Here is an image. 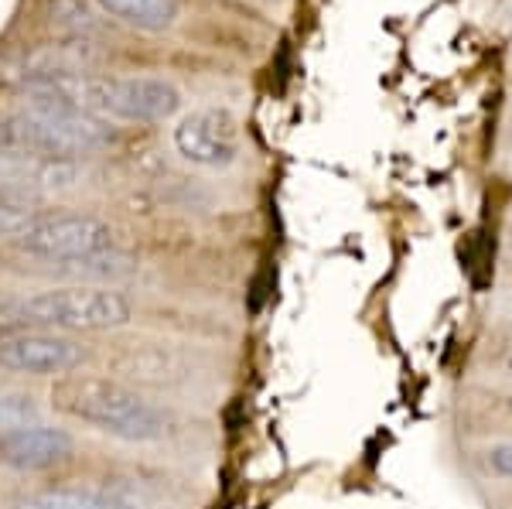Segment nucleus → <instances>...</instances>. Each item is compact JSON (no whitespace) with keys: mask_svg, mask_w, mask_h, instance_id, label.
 <instances>
[{"mask_svg":"<svg viewBox=\"0 0 512 509\" xmlns=\"http://www.w3.org/2000/svg\"><path fill=\"white\" fill-rule=\"evenodd\" d=\"M52 93L69 100L79 110L103 120L127 123H161L171 120L181 106V93L168 79L158 76H93V72H59L35 76Z\"/></svg>","mask_w":512,"mask_h":509,"instance_id":"f257e3e1","label":"nucleus"},{"mask_svg":"<svg viewBox=\"0 0 512 509\" xmlns=\"http://www.w3.org/2000/svg\"><path fill=\"white\" fill-rule=\"evenodd\" d=\"M52 404L120 441H154L168 428V417L158 407L106 376H62L52 387Z\"/></svg>","mask_w":512,"mask_h":509,"instance_id":"f03ea898","label":"nucleus"},{"mask_svg":"<svg viewBox=\"0 0 512 509\" xmlns=\"http://www.w3.org/2000/svg\"><path fill=\"white\" fill-rule=\"evenodd\" d=\"M11 318L41 332H106L130 322V305L106 287H55L18 301Z\"/></svg>","mask_w":512,"mask_h":509,"instance_id":"7ed1b4c3","label":"nucleus"},{"mask_svg":"<svg viewBox=\"0 0 512 509\" xmlns=\"http://www.w3.org/2000/svg\"><path fill=\"white\" fill-rule=\"evenodd\" d=\"M18 250L35 260L48 264H72V260H89L99 253L117 250L113 229L96 216H82V212H52L41 216L18 236Z\"/></svg>","mask_w":512,"mask_h":509,"instance_id":"20e7f679","label":"nucleus"},{"mask_svg":"<svg viewBox=\"0 0 512 509\" xmlns=\"http://www.w3.org/2000/svg\"><path fill=\"white\" fill-rule=\"evenodd\" d=\"M89 352L76 339L55 332H7L0 339V366L31 376H72L86 363Z\"/></svg>","mask_w":512,"mask_h":509,"instance_id":"39448f33","label":"nucleus"},{"mask_svg":"<svg viewBox=\"0 0 512 509\" xmlns=\"http://www.w3.org/2000/svg\"><path fill=\"white\" fill-rule=\"evenodd\" d=\"M175 147L198 168H229L239 158V123L229 110L205 106L175 127Z\"/></svg>","mask_w":512,"mask_h":509,"instance_id":"423d86ee","label":"nucleus"},{"mask_svg":"<svg viewBox=\"0 0 512 509\" xmlns=\"http://www.w3.org/2000/svg\"><path fill=\"white\" fill-rule=\"evenodd\" d=\"M76 455V438L62 428L28 424L0 434V465L14 472H45Z\"/></svg>","mask_w":512,"mask_h":509,"instance_id":"0eeeda50","label":"nucleus"},{"mask_svg":"<svg viewBox=\"0 0 512 509\" xmlns=\"http://www.w3.org/2000/svg\"><path fill=\"white\" fill-rule=\"evenodd\" d=\"M7 509H134V503L110 489L59 486V489L35 492V496H24Z\"/></svg>","mask_w":512,"mask_h":509,"instance_id":"6e6552de","label":"nucleus"},{"mask_svg":"<svg viewBox=\"0 0 512 509\" xmlns=\"http://www.w3.org/2000/svg\"><path fill=\"white\" fill-rule=\"evenodd\" d=\"M103 14L137 31H168L181 14V0H96Z\"/></svg>","mask_w":512,"mask_h":509,"instance_id":"1a4fd4ad","label":"nucleus"},{"mask_svg":"<svg viewBox=\"0 0 512 509\" xmlns=\"http://www.w3.org/2000/svg\"><path fill=\"white\" fill-rule=\"evenodd\" d=\"M48 21L59 24L69 35L96 31V18L89 14V7L82 4V0H48Z\"/></svg>","mask_w":512,"mask_h":509,"instance_id":"9d476101","label":"nucleus"},{"mask_svg":"<svg viewBox=\"0 0 512 509\" xmlns=\"http://www.w3.org/2000/svg\"><path fill=\"white\" fill-rule=\"evenodd\" d=\"M38 424V404L28 393H0V434Z\"/></svg>","mask_w":512,"mask_h":509,"instance_id":"9b49d317","label":"nucleus"},{"mask_svg":"<svg viewBox=\"0 0 512 509\" xmlns=\"http://www.w3.org/2000/svg\"><path fill=\"white\" fill-rule=\"evenodd\" d=\"M41 216L38 209H31L24 199H11L0 195V240H18V236Z\"/></svg>","mask_w":512,"mask_h":509,"instance_id":"f8f14e48","label":"nucleus"},{"mask_svg":"<svg viewBox=\"0 0 512 509\" xmlns=\"http://www.w3.org/2000/svg\"><path fill=\"white\" fill-rule=\"evenodd\" d=\"M489 465L495 475H502V479H512V445H499L489 451Z\"/></svg>","mask_w":512,"mask_h":509,"instance_id":"ddd939ff","label":"nucleus"},{"mask_svg":"<svg viewBox=\"0 0 512 509\" xmlns=\"http://www.w3.org/2000/svg\"><path fill=\"white\" fill-rule=\"evenodd\" d=\"M4 335H7V328H4V325H0V339H4Z\"/></svg>","mask_w":512,"mask_h":509,"instance_id":"4468645a","label":"nucleus"},{"mask_svg":"<svg viewBox=\"0 0 512 509\" xmlns=\"http://www.w3.org/2000/svg\"><path fill=\"white\" fill-rule=\"evenodd\" d=\"M509 410H512V400H509Z\"/></svg>","mask_w":512,"mask_h":509,"instance_id":"2eb2a0df","label":"nucleus"}]
</instances>
